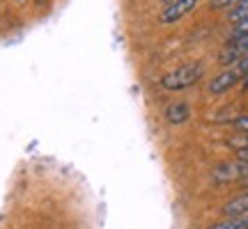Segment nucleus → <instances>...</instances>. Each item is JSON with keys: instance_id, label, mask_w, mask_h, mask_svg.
Returning <instances> with one entry per match:
<instances>
[{"instance_id": "nucleus-1", "label": "nucleus", "mask_w": 248, "mask_h": 229, "mask_svg": "<svg viewBox=\"0 0 248 229\" xmlns=\"http://www.w3.org/2000/svg\"><path fill=\"white\" fill-rule=\"evenodd\" d=\"M204 76V64L202 62H186L177 69L168 71L163 78H161V87L168 89V92H182V89L193 87L198 80Z\"/></svg>"}, {"instance_id": "nucleus-2", "label": "nucleus", "mask_w": 248, "mask_h": 229, "mask_svg": "<svg viewBox=\"0 0 248 229\" xmlns=\"http://www.w3.org/2000/svg\"><path fill=\"white\" fill-rule=\"evenodd\" d=\"M212 179L216 184H237V181H248V163L241 158L225 160L212 170Z\"/></svg>"}, {"instance_id": "nucleus-3", "label": "nucleus", "mask_w": 248, "mask_h": 229, "mask_svg": "<svg viewBox=\"0 0 248 229\" xmlns=\"http://www.w3.org/2000/svg\"><path fill=\"white\" fill-rule=\"evenodd\" d=\"M246 55H248V35L232 37L230 42L225 44V48L218 53V62H221L223 67H234Z\"/></svg>"}, {"instance_id": "nucleus-4", "label": "nucleus", "mask_w": 248, "mask_h": 229, "mask_svg": "<svg viewBox=\"0 0 248 229\" xmlns=\"http://www.w3.org/2000/svg\"><path fill=\"white\" fill-rule=\"evenodd\" d=\"M244 71L234 64V67H228V69H223L216 78H212V83H209V94H214V97H218V94H225L228 89H232L234 85H239L241 80H244Z\"/></svg>"}, {"instance_id": "nucleus-5", "label": "nucleus", "mask_w": 248, "mask_h": 229, "mask_svg": "<svg viewBox=\"0 0 248 229\" xmlns=\"http://www.w3.org/2000/svg\"><path fill=\"white\" fill-rule=\"evenodd\" d=\"M198 2H200V0H172V2H168V5L163 7L159 21L163 26L177 23L179 18H184L186 14H191V12L198 7Z\"/></svg>"}, {"instance_id": "nucleus-6", "label": "nucleus", "mask_w": 248, "mask_h": 229, "mask_svg": "<svg viewBox=\"0 0 248 229\" xmlns=\"http://www.w3.org/2000/svg\"><path fill=\"white\" fill-rule=\"evenodd\" d=\"M163 114H166V122H170V124H184L191 117V108H188L186 101H175V103H170L166 108Z\"/></svg>"}, {"instance_id": "nucleus-7", "label": "nucleus", "mask_w": 248, "mask_h": 229, "mask_svg": "<svg viewBox=\"0 0 248 229\" xmlns=\"http://www.w3.org/2000/svg\"><path fill=\"white\" fill-rule=\"evenodd\" d=\"M248 218H223L218 222H212L207 229H246Z\"/></svg>"}, {"instance_id": "nucleus-8", "label": "nucleus", "mask_w": 248, "mask_h": 229, "mask_svg": "<svg viewBox=\"0 0 248 229\" xmlns=\"http://www.w3.org/2000/svg\"><path fill=\"white\" fill-rule=\"evenodd\" d=\"M228 147L237 151H248V133H234L228 138Z\"/></svg>"}, {"instance_id": "nucleus-9", "label": "nucleus", "mask_w": 248, "mask_h": 229, "mask_svg": "<svg viewBox=\"0 0 248 229\" xmlns=\"http://www.w3.org/2000/svg\"><path fill=\"white\" fill-rule=\"evenodd\" d=\"M230 23H239L244 18H248V0H241L234 9H230Z\"/></svg>"}, {"instance_id": "nucleus-10", "label": "nucleus", "mask_w": 248, "mask_h": 229, "mask_svg": "<svg viewBox=\"0 0 248 229\" xmlns=\"http://www.w3.org/2000/svg\"><path fill=\"white\" fill-rule=\"evenodd\" d=\"M241 0H209V9L212 12H221V9H234Z\"/></svg>"}, {"instance_id": "nucleus-11", "label": "nucleus", "mask_w": 248, "mask_h": 229, "mask_svg": "<svg viewBox=\"0 0 248 229\" xmlns=\"http://www.w3.org/2000/svg\"><path fill=\"white\" fill-rule=\"evenodd\" d=\"M232 124H234V129L239 133H248V114H239Z\"/></svg>"}, {"instance_id": "nucleus-12", "label": "nucleus", "mask_w": 248, "mask_h": 229, "mask_svg": "<svg viewBox=\"0 0 248 229\" xmlns=\"http://www.w3.org/2000/svg\"><path fill=\"white\" fill-rule=\"evenodd\" d=\"M241 35H248V18L234 23V30H232V37H241Z\"/></svg>"}, {"instance_id": "nucleus-13", "label": "nucleus", "mask_w": 248, "mask_h": 229, "mask_svg": "<svg viewBox=\"0 0 248 229\" xmlns=\"http://www.w3.org/2000/svg\"><path fill=\"white\" fill-rule=\"evenodd\" d=\"M237 67H239V69L244 71V73H246V71H248V55H246V57H244L241 62H237Z\"/></svg>"}, {"instance_id": "nucleus-14", "label": "nucleus", "mask_w": 248, "mask_h": 229, "mask_svg": "<svg viewBox=\"0 0 248 229\" xmlns=\"http://www.w3.org/2000/svg\"><path fill=\"white\" fill-rule=\"evenodd\" d=\"M237 158H241V160H246L248 163V151H237Z\"/></svg>"}, {"instance_id": "nucleus-15", "label": "nucleus", "mask_w": 248, "mask_h": 229, "mask_svg": "<svg viewBox=\"0 0 248 229\" xmlns=\"http://www.w3.org/2000/svg\"><path fill=\"white\" fill-rule=\"evenodd\" d=\"M241 85H244V89H248V71H246V76H244V80H241Z\"/></svg>"}, {"instance_id": "nucleus-16", "label": "nucleus", "mask_w": 248, "mask_h": 229, "mask_svg": "<svg viewBox=\"0 0 248 229\" xmlns=\"http://www.w3.org/2000/svg\"><path fill=\"white\" fill-rule=\"evenodd\" d=\"M168 2H172V0H163V5H168Z\"/></svg>"}, {"instance_id": "nucleus-17", "label": "nucleus", "mask_w": 248, "mask_h": 229, "mask_svg": "<svg viewBox=\"0 0 248 229\" xmlns=\"http://www.w3.org/2000/svg\"><path fill=\"white\" fill-rule=\"evenodd\" d=\"M16 2H26V0H16Z\"/></svg>"}, {"instance_id": "nucleus-18", "label": "nucleus", "mask_w": 248, "mask_h": 229, "mask_svg": "<svg viewBox=\"0 0 248 229\" xmlns=\"http://www.w3.org/2000/svg\"><path fill=\"white\" fill-rule=\"evenodd\" d=\"M246 186H248V181H246Z\"/></svg>"}, {"instance_id": "nucleus-19", "label": "nucleus", "mask_w": 248, "mask_h": 229, "mask_svg": "<svg viewBox=\"0 0 248 229\" xmlns=\"http://www.w3.org/2000/svg\"><path fill=\"white\" fill-rule=\"evenodd\" d=\"M246 229H248V225H246Z\"/></svg>"}]
</instances>
